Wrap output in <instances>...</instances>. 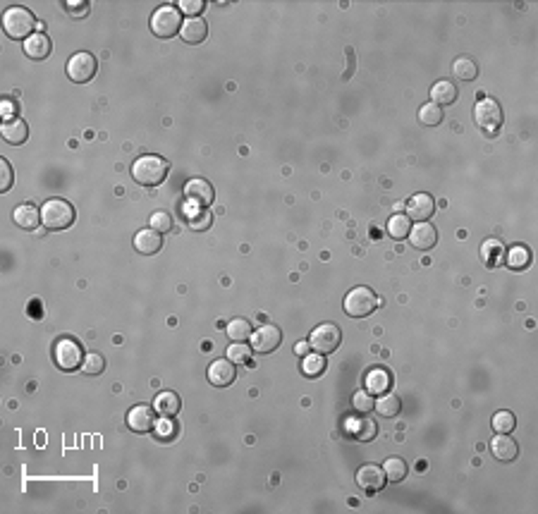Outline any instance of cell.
I'll return each instance as SVG.
<instances>
[{
  "mask_svg": "<svg viewBox=\"0 0 538 514\" xmlns=\"http://www.w3.org/2000/svg\"><path fill=\"white\" fill-rule=\"evenodd\" d=\"M170 173V163L160 156H142L132 163V178L142 187H158Z\"/></svg>",
  "mask_w": 538,
  "mask_h": 514,
  "instance_id": "6da1fadb",
  "label": "cell"
},
{
  "mask_svg": "<svg viewBox=\"0 0 538 514\" xmlns=\"http://www.w3.org/2000/svg\"><path fill=\"white\" fill-rule=\"evenodd\" d=\"M39 27L36 17H34L32 10L27 8H19V5H14V8H8L3 12V32L8 34L12 41H27L29 36H34V29Z\"/></svg>",
  "mask_w": 538,
  "mask_h": 514,
  "instance_id": "7a4b0ae2",
  "label": "cell"
},
{
  "mask_svg": "<svg viewBox=\"0 0 538 514\" xmlns=\"http://www.w3.org/2000/svg\"><path fill=\"white\" fill-rule=\"evenodd\" d=\"M74 223V206L65 199H48L41 206V225L46 230H67Z\"/></svg>",
  "mask_w": 538,
  "mask_h": 514,
  "instance_id": "3957f363",
  "label": "cell"
},
{
  "mask_svg": "<svg viewBox=\"0 0 538 514\" xmlns=\"http://www.w3.org/2000/svg\"><path fill=\"white\" fill-rule=\"evenodd\" d=\"M343 306H345V314L352 316V319H366V316L374 314L376 306H378V297H376L374 290H369L366 285H359V287H354V290L347 292Z\"/></svg>",
  "mask_w": 538,
  "mask_h": 514,
  "instance_id": "277c9868",
  "label": "cell"
},
{
  "mask_svg": "<svg viewBox=\"0 0 538 514\" xmlns=\"http://www.w3.org/2000/svg\"><path fill=\"white\" fill-rule=\"evenodd\" d=\"M182 29V12L175 5H160L151 14V32L158 39H173Z\"/></svg>",
  "mask_w": 538,
  "mask_h": 514,
  "instance_id": "5b68a950",
  "label": "cell"
},
{
  "mask_svg": "<svg viewBox=\"0 0 538 514\" xmlns=\"http://www.w3.org/2000/svg\"><path fill=\"white\" fill-rule=\"evenodd\" d=\"M84 352H82V345L69 337H60L53 347V361L60 371H77L79 366L84 364Z\"/></svg>",
  "mask_w": 538,
  "mask_h": 514,
  "instance_id": "8992f818",
  "label": "cell"
},
{
  "mask_svg": "<svg viewBox=\"0 0 538 514\" xmlns=\"http://www.w3.org/2000/svg\"><path fill=\"white\" fill-rule=\"evenodd\" d=\"M343 342V330L335 323H321L311 330L309 335V347L316 354H333Z\"/></svg>",
  "mask_w": 538,
  "mask_h": 514,
  "instance_id": "52a82bcc",
  "label": "cell"
},
{
  "mask_svg": "<svg viewBox=\"0 0 538 514\" xmlns=\"http://www.w3.org/2000/svg\"><path fill=\"white\" fill-rule=\"evenodd\" d=\"M474 120L486 134H497L502 127V108L495 103L493 98H481L479 103L474 105Z\"/></svg>",
  "mask_w": 538,
  "mask_h": 514,
  "instance_id": "ba28073f",
  "label": "cell"
},
{
  "mask_svg": "<svg viewBox=\"0 0 538 514\" xmlns=\"http://www.w3.org/2000/svg\"><path fill=\"white\" fill-rule=\"evenodd\" d=\"M67 77L77 84H87L96 77V69H98V63L92 53L82 50V53H74L72 58L67 60Z\"/></svg>",
  "mask_w": 538,
  "mask_h": 514,
  "instance_id": "9c48e42d",
  "label": "cell"
},
{
  "mask_svg": "<svg viewBox=\"0 0 538 514\" xmlns=\"http://www.w3.org/2000/svg\"><path fill=\"white\" fill-rule=\"evenodd\" d=\"M251 352H256V354H270V352H275L280 347V342H283V332H280L278 325H261L256 328L254 332H251Z\"/></svg>",
  "mask_w": 538,
  "mask_h": 514,
  "instance_id": "30bf717a",
  "label": "cell"
},
{
  "mask_svg": "<svg viewBox=\"0 0 538 514\" xmlns=\"http://www.w3.org/2000/svg\"><path fill=\"white\" fill-rule=\"evenodd\" d=\"M433 213H435V201L426 191H419V194H414L407 201V215H409V220L424 223V220L433 218Z\"/></svg>",
  "mask_w": 538,
  "mask_h": 514,
  "instance_id": "8fae6325",
  "label": "cell"
},
{
  "mask_svg": "<svg viewBox=\"0 0 538 514\" xmlns=\"http://www.w3.org/2000/svg\"><path fill=\"white\" fill-rule=\"evenodd\" d=\"M184 196L187 201H192L196 206H211L215 199V191H213V184L206 182L204 178H192L187 184H184Z\"/></svg>",
  "mask_w": 538,
  "mask_h": 514,
  "instance_id": "7c38bea8",
  "label": "cell"
},
{
  "mask_svg": "<svg viewBox=\"0 0 538 514\" xmlns=\"http://www.w3.org/2000/svg\"><path fill=\"white\" fill-rule=\"evenodd\" d=\"M491 452L497 462H515L519 457V445L515 442V438H510V433H495V438L491 440Z\"/></svg>",
  "mask_w": 538,
  "mask_h": 514,
  "instance_id": "4fadbf2b",
  "label": "cell"
},
{
  "mask_svg": "<svg viewBox=\"0 0 538 514\" xmlns=\"http://www.w3.org/2000/svg\"><path fill=\"white\" fill-rule=\"evenodd\" d=\"M356 486L364 488L366 493H378L385 488V471L383 467L364 464L356 471Z\"/></svg>",
  "mask_w": 538,
  "mask_h": 514,
  "instance_id": "5bb4252c",
  "label": "cell"
},
{
  "mask_svg": "<svg viewBox=\"0 0 538 514\" xmlns=\"http://www.w3.org/2000/svg\"><path fill=\"white\" fill-rule=\"evenodd\" d=\"M127 426L134 433H149L155 426V409L149 405H137L127 411Z\"/></svg>",
  "mask_w": 538,
  "mask_h": 514,
  "instance_id": "9a60e30c",
  "label": "cell"
},
{
  "mask_svg": "<svg viewBox=\"0 0 538 514\" xmlns=\"http://www.w3.org/2000/svg\"><path fill=\"white\" fill-rule=\"evenodd\" d=\"M409 244L414 246V249L419 251H429L435 246V242H438V233H435V228L429 223V220H424V223H416L414 228L409 230Z\"/></svg>",
  "mask_w": 538,
  "mask_h": 514,
  "instance_id": "2e32d148",
  "label": "cell"
},
{
  "mask_svg": "<svg viewBox=\"0 0 538 514\" xmlns=\"http://www.w3.org/2000/svg\"><path fill=\"white\" fill-rule=\"evenodd\" d=\"M208 383L215 387H228L230 383L237 378V371H235V364L230 359H215L213 364L208 366Z\"/></svg>",
  "mask_w": 538,
  "mask_h": 514,
  "instance_id": "e0dca14e",
  "label": "cell"
},
{
  "mask_svg": "<svg viewBox=\"0 0 538 514\" xmlns=\"http://www.w3.org/2000/svg\"><path fill=\"white\" fill-rule=\"evenodd\" d=\"M392 387V374L388 369H371L364 376V390L369 395H385Z\"/></svg>",
  "mask_w": 538,
  "mask_h": 514,
  "instance_id": "ac0fdd59",
  "label": "cell"
},
{
  "mask_svg": "<svg viewBox=\"0 0 538 514\" xmlns=\"http://www.w3.org/2000/svg\"><path fill=\"white\" fill-rule=\"evenodd\" d=\"M160 246H163V237H160V233H155V230H139L137 235H134V249L139 251L142 256H153L160 251Z\"/></svg>",
  "mask_w": 538,
  "mask_h": 514,
  "instance_id": "d6986e66",
  "label": "cell"
},
{
  "mask_svg": "<svg viewBox=\"0 0 538 514\" xmlns=\"http://www.w3.org/2000/svg\"><path fill=\"white\" fill-rule=\"evenodd\" d=\"M347 428L349 433L361 442H371L376 436H378V426H376L374 419H369V414H359L356 419L347 421Z\"/></svg>",
  "mask_w": 538,
  "mask_h": 514,
  "instance_id": "ffe728a7",
  "label": "cell"
},
{
  "mask_svg": "<svg viewBox=\"0 0 538 514\" xmlns=\"http://www.w3.org/2000/svg\"><path fill=\"white\" fill-rule=\"evenodd\" d=\"M180 36H182L184 43H201V41H206V36H208V24H206L201 17H189L182 22Z\"/></svg>",
  "mask_w": 538,
  "mask_h": 514,
  "instance_id": "44dd1931",
  "label": "cell"
},
{
  "mask_svg": "<svg viewBox=\"0 0 538 514\" xmlns=\"http://www.w3.org/2000/svg\"><path fill=\"white\" fill-rule=\"evenodd\" d=\"M50 39L46 36L43 32H36L34 36H29L27 41H24V53H27V58L32 60H46L50 55Z\"/></svg>",
  "mask_w": 538,
  "mask_h": 514,
  "instance_id": "7402d4cb",
  "label": "cell"
},
{
  "mask_svg": "<svg viewBox=\"0 0 538 514\" xmlns=\"http://www.w3.org/2000/svg\"><path fill=\"white\" fill-rule=\"evenodd\" d=\"M12 220L22 230H36L39 223H41V211H39L34 204H22V206H17V208H14Z\"/></svg>",
  "mask_w": 538,
  "mask_h": 514,
  "instance_id": "603a6c76",
  "label": "cell"
},
{
  "mask_svg": "<svg viewBox=\"0 0 538 514\" xmlns=\"http://www.w3.org/2000/svg\"><path fill=\"white\" fill-rule=\"evenodd\" d=\"M180 407H182V402H180L177 392H170V390L158 392L153 400V409L158 416H177Z\"/></svg>",
  "mask_w": 538,
  "mask_h": 514,
  "instance_id": "cb8c5ba5",
  "label": "cell"
},
{
  "mask_svg": "<svg viewBox=\"0 0 538 514\" xmlns=\"http://www.w3.org/2000/svg\"><path fill=\"white\" fill-rule=\"evenodd\" d=\"M0 134H3V139L8 141V144L12 146H19L24 144L29 137V127L24 120H5L3 127H0Z\"/></svg>",
  "mask_w": 538,
  "mask_h": 514,
  "instance_id": "d4e9b609",
  "label": "cell"
},
{
  "mask_svg": "<svg viewBox=\"0 0 538 514\" xmlns=\"http://www.w3.org/2000/svg\"><path fill=\"white\" fill-rule=\"evenodd\" d=\"M457 100V87L447 79H440L431 87V103L435 105H452Z\"/></svg>",
  "mask_w": 538,
  "mask_h": 514,
  "instance_id": "484cf974",
  "label": "cell"
},
{
  "mask_svg": "<svg viewBox=\"0 0 538 514\" xmlns=\"http://www.w3.org/2000/svg\"><path fill=\"white\" fill-rule=\"evenodd\" d=\"M502 264H507V268H512V270H524V268H529V264H531V251L526 249L524 244H515V246H510V251L505 254V261Z\"/></svg>",
  "mask_w": 538,
  "mask_h": 514,
  "instance_id": "4316f807",
  "label": "cell"
},
{
  "mask_svg": "<svg viewBox=\"0 0 538 514\" xmlns=\"http://www.w3.org/2000/svg\"><path fill=\"white\" fill-rule=\"evenodd\" d=\"M481 256H484L486 266L495 268V266H500L505 261V249H502V244L497 239H486L484 246H481Z\"/></svg>",
  "mask_w": 538,
  "mask_h": 514,
  "instance_id": "83f0119b",
  "label": "cell"
},
{
  "mask_svg": "<svg viewBox=\"0 0 538 514\" xmlns=\"http://www.w3.org/2000/svg\"><path fill=\"white\" fill-rule=\"evenodd\" d=\"M383 471H385V478H388V481L400 483V481H405L409 467H407V462L402 460V457H388V460L383 462Z\"/></svg>",
  "mask_w": 538,
  "mask_h": 514,
  "instance_id": "f1b7e54d",
  "label": "cell"
},
{
  "mask_svg": "<svg viewBox=\"0 0 538 514\" xmlns=\"http://www.w3.org/2000/svg\"><path fill=\"white\" fill-rule=\"evenodd\" d=\"M452 72L462 82H474L479 77V67H476V63L471 58H457L455 65H452Z\"/></svg>",
  "mask_w": 538,
  "mask_h": 514,
  "instance_id": "f546056e",
  "label": "cell"
},
{
  "mask_svg": "<svg viewBox=\"0 0 538 514\" xmlns=\"http://www.w3.org/2000/svg\"><path fill=\"white\" fill-rule=\"evenodd\" d=\"M411 230V220L407 213H395L392 218L388 220V235L392 239H405Z\"/></svg>",
  "mask_w": 538,
  "mask_h": 514,
  "instance_id": "4dcf8cb0",
  "label": "cell"
},
{
  "mask_svg": "<svg viewBox=\"0 0 538 514\" xmlns=\"http://www.w3.org/2000/svg\"><path fill=\"white\" fill-rule=\"evenodd\" d=\"M374 409L378 411L380 416H397V411L402 409V402L397 395H392V392H385V395H380V400L374 405Z\"/></svg>",
  "mask_w": 538,
  "mask_h": 514,
  "instance_id": "1f68e13d",
  "label": "cell"
},
{
  "mask_svg": "<svg viewBox=\"0 0 538 514\" xmlns=\"http://www.w3.org/2000/svg\"><path fill=\"white\" fill-rule=\"evenodd\" d=\"M225 332L233 342H246L251 337V323L246 319H233L225 328Z\"/></svg>",
  "mask_w": 538,
  "mask_h": 514,
  "instance_id": "d6a6232c",
  "label": "cell"
},
{
  "mask_svg": "<svg viewBox=\"0 0 538 514\" xmlns=\"http://www.w3.org/2000/svg\"><path fill=\"white\" fill-rule=\"evenodd\" d=\"M301 371H304V376H309V378H316V376H321L325 371V356L323 354H306V356H301Z\"/></svg>",
  "mask_w": 538,
  "mask_h": 514,
  "instance_id": "836d02e7",
  "label": "cell"
},
{
  "mask_svg": "<svg viewBox=\"0 0 538 514\" xmlns=\"http://www.w3.org/2000/svg\"><path fill=\"white\" fill-rule=\"evenodd\" d=\"M419 120L426 127H435V125L442 122V108L435 103H424L419 108Z\"/></svg>",
  "mask_w": 538,
  "mask_h": 514,
  "instance_id": "e575fe53",
  "label": "cell"
},
{
  "mask_svg": "<svg viewBox=\"0 0 538 514\" xmlns=\"http://www.w3.org/2000/svg\"><path fill=\"white\" fill-rule=\"evenodd\" d=\"M155 438H158L160 442H170L175 440V436H177V423L173 421V416H163L160 421H155Z\"/></svg>",
  "mask_w": 538,
  "mask_h": 514,
  "instance_id": "d590c367",
  "label": "cell"
},
{
  "mask_svg": "<svg viewBox=\"0 0 538 514\" xmlns=\"http://www.w3.org/2000/svg\"><path fill=\"white\" fill-rule=\"evenodd\" d=\"M515 426H517V419H515V414H512V411L502 409V411H497V414L493 416V431H495V433H512V431H515Z\"/></svg>",
  "mask_w": 538,
  "mask_h": 514,
  "instance_id": "8d00e7d4",
  "label": "cell"
},
{
  "mask_svg": "<svg viewBox=\"0 0 538 514\" xmlns=\"http://www.w3.org/2000/svg\"><path fill=\"white\" fill-rule=\"evenodd\" d=\"M225 354H228V359L233 361V364H246V361L251 359V350L246 342H233Z\"/></svg>",
  "mask_w": 538,
  "mask_h": 514,
  "instance_id": "74e56055",
  "label": "cell"
},
{
  "mask_svg": "<svg viewBox=\"0 0 538 514\" xmlns=\"http://www.w3.org/2000/svg\"><path fill=\"white\" fill-rule=\"evenodd\" d=\"M105 369V359L98 354V352H92V354L84 356V364H82V371L87 376H100Z\"/></svg>",
  "mask_w": 538,
  "mask_h": 514,
  "instance_id": "f35d334b",
  "label": "cell"
},
{
  "mask_svg": "<svg viewBox=\"0 0 538 514\" xmlns=\"http://www.w3.org/2000/svg\"><path fill=\"white\" fill-rule=\"evenodd\" d=\"M149 225H151V230L165 235V233H170V230H173V218H170L168 211H155V213L151 215Z\"/></svg>",
  "mask_w": 538,
  "mask_h": 514,
  "instance_id": "ab89813d",
  "label": "cell"
},
{
  "mask_svg": "<svg viewBox=\"0 0 538 514\" xmlns=\"http://www.w3.org/2000/svg\"><path fill=\"white\" fill-rule=\"evenodd\" d=\"M374 395H369L366 390H359L354 392V397H352V407H354L356 414H369L371 409H374Z\"/></svg>",
  "mask_w": 538,
  "mask_h": 514,
  "instance_id": "60d3db41",
  "label": "cell"
},
{
  "mask_svg": "<svg viewBox=\"0 0 538 514\" xmlns=\"http://www.w3.org/2000/svg\"><path fill=\"white\" fill-rule=\"evenodd\" d=\"M177 10L184 14H189V17H199V14L206 10V3L204 0H180Z\"/></svg>",
  "mask_w": 538,
  "mask_h": 514,
  "instance_id": "b9f144b4",
  "label": "cell"
},
{
  "mask_svg": "<svg viewBox=\"0 0 538 514\" xmlns=\"http://www.w3.org/2000/svg\"><path fill=\"white\" fill-rule=\"evenodd\" d=\"M211 223H213V215H211L206 208L201 211V213H196V215L189 218V228L196 230V233H204V230H208Z\"/></svg>",
  "mask_w": 538,
  "mask_h": 514,
  "instance_id": "7bdbcfd3",
  "label": "cell"
},
{
  "mask_svg": "<svg viewBox=\"0 0 538 514\" xmlns=\"http://www.w3.org/2000/svg\"><path fill=\"white\" fill-rule=\"evenodd\" d=\"M12 180H14V175H12V165L8 163L5 158H0V191H8L10 187H12Z\"/></svg>",
  "mask_w": 538,
  "mask_h": 514,
  "instance_id": "ee69618b",
  "label": "cell"
},
{
  "mask_svg": "<svg viewBox=\"0 0 538 514\" xmlns=\"http://www.w3.org/2000/svg\"><path fill=\"white\" fill-rule=\"evenodd\" d=\"M67 10L72 17H87L89 14V3H74V0H67Z\"/></svg>",
  "mask_w": 538,
  "mask_h": 514,
  "instance_id": "f6af8a7d",
  "label": "cell"
},
{
  "mask_svg": "<svg viewBox=\"0 0 538 514\" xmlns=\"http://www.w3.org/2000/svg\"><path fill=\"white\" fill-rule=\"evenodd\" d=\"M14 110H17V105H14V100L3 98V103H0V113H3V118H5V120H14V118H12Z\"/></svg>",
  "mask_w": 538,
  "mask_h": 514,
  "instance_id": "bcb514c9",
  "label": "cell"
},
{
  "mask_svg": "<svg viewBox=\"0 0 538 514\" xmlns=\"http://www.w3.org/2000/svg\"><path fill=\"white\" fill-rule=\"evenodd\" d=\"M309 350H311L309 340H301V342H297V345H294V354H299V356H306V354H309Z\"/></svg>",
  "mask_w": 538,
  "mask_h": 514,
  "instance_id": "7dc6e473",
  "label": "cell"
}]
</instances>
